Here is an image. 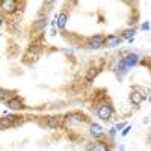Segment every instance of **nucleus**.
<instances>
[{
    "instance_id": "6",
    "label": "nucleus",
    "mask_w": 151,
    "mask_h": 151,
    "mask_svg": "<svg viewBox=\"0 0 151 151\" xmlns=\"http://www.w3.org/2000/svg\"><path fill=\"white\" fill-rule=\"evenodd\" d=\"M104 129H103V125H100L97 122H91L89 124V134L94 137V139H100V137H103L104 136Z\"/></svg>"
},
{
    "instance_id": "14",
    "label": "nucleus",
    "mask_w": 151,
    "mask_h": 151,
    "mask_svg": "<svg viewBox=\"0 0 151 151\" xmlns=\"http://www.w3.org/2000/svg\"><path fill=\"white\" fill-rule=\"evenodd\" d=\"M17 118H18V116H15V115L3 116V118H2V129L5 130V129L8 127V125H12V124H14V122L17 121Z\"/></svg>"
},
{
    "instance_id": "20",
    "label": "nucleus",
    "mask_w": 151,
    "mask_h": 151,
    "mask_svg": "<svg viewBox=\"0 0 151 151\" xmlns=\"http://www.w3.org/2000/svg\"><path fill=\"white\" fill-rule=\"evenodd\" d=\"M115 134H116V130H115V127L109 130V136H110V137H115Z\"/></svg>"
},
{
    "instance_id": "5",
    "label": "nucleus",
    "mask_w": 151,
    "mask_h": 151,
    "mask_svg": "<svg viewBox=\"0 0 151 151\" xmlns=\"http://www.w3.org/2000/svg\"><path fill=\"white\" fill-rule=\"evenodd\" d=\"M122 42V38L121 35H115V33H110L107 36H104V45L109 47V48H116L119 47Z\"/></svg>"
},
{
    "instance_id": "9",
    "label": "nucleus",
    "mask_w": 151,
    "mask_h": 151,
    "mask_svg": "<svg viewBox=\"0 0 151 151\" xmlns=\"http://www.w3.org/2000/svg\"><path fill=\"white\" fill-rule=\"evenodd\" d=\"M88 151H110V145L106 142H95L89 147Z\"/></svg>"
},
{
    "instance_id": "23",
    "label": "nucleus",
    "mask_w": 151,
    "mask_h": 151,
    "mask_svg": "<svg viewBox=\"0 0 151 151\" xmlns=\"http://www.w3.org/2000/svg\"><path fill=\"white\" fill-rule=\"evenodd\" d=\"M148 101L151 103V92H150V95H148Z\"/></svg>"
},
{
    "instance_id": "17",
    "label": "nucleus",
    "mask_w": 151,
    "mask_h": 151,
    "mask_svg": "<svg viewBox=\"0 0 151 151\" xmlns=\"http://www.w3.org/2000/svg\"><path fill=\"white\" fill-rule=\"evenodd\" d=\"M150 21H144L142 24H141V30H144V32H148L150 30Z\"/></svg>"
},
{
    "instance_id": "10",
    "label": "nucleus",
    "mask_w": 151,
    "mask_h": 151,
    "mask_svg": "<svg viewBox=\"0 0 151 151\" xmlns=\"http://www.w3.org/2000/svg\"><path fill=\"white\" fill-rule=\"evenodd\" d=\"M67 121L68 122H74V124H82L85 121V116L82 115V113H68L67 115Z\"/></svg>"
},
{
    "instance_id": "15",
    "label": "nucleus",
    "mask_w": 151,
    "mask_h": 151,
    "mask_svg": "<svg viewBox=\"0 0 151 151\" xmlns=\"http://www.w3.org/2000/svg\"><path fill=\"white\" fill-rule=\"evenodd\" d=\"M48 26V20H47V17L45 18H41V20H38L36 21V24H35V29H40V30H42V29H45Z\"/></svg>"
},
{
    "instance_id": "1",
    "label": "nucleus",
    "mask_w": 151,
    "mask_h": 151,
    "mask_svg": "<svg viewBox=\"0 0 151 151\" xmlns=\"http://www.w3.org/2000/svg\"><path fill=\"white\" fill-rule=\"evenodd\" d=\"M139 60H141V56L137 53H134V52H130V53L125 55L124 58H121L119 62L116 64V67H115V73L118 76V79L121 80L132 68H134L137 64H139Z\"/></svg>"
},
{
    "instance_id": "4",
    "label": "nucleus",
    "mask_w": 151,
    "mask_h": 151,
    "mask_svg": "<svg viewBox=\"0 0 151 151\" xmlns=\"http://www.w3.org/2000/svg\"><path fill=\"white\" fill-rule=\"evenodd\" d=\"M86 45L92 48V50H98L104 47V36L103 35H94V36H89L86 41Z\"/></svg>"
},
{
    "instance_id": "19",
    "label": "nucleus",
    "mask_w": 151,
    "mask_h": 151,
    "mask_svg": "<svg viewBox=\"0 0 151 151\" xmlns=\"http://www.w3.org/2000/svg\"><path fill=\"white\" fill-rule=\"evenodd\" d=\"M130 130H132V125H127V127L121 132V136H127V134L130 133Z\"/></svg>"
},
{
    "instance_id": "16",
    "label": "nucleus",
    "mask_w": 151,
    "mask_h": 151,
    "mask_svg": "<svg viewBox=\"0 0 151 151\" xmlns=\"http://www.w3.org/2000/svg\"><path fill=\"white\" fill-rule=\"evenodd\" d=\"M98 71H100L98 68H91V70H89V73H88V76H86V80H88V82H92V79L98 74Z\"/></svg>"
},
{
    "instance_id": "2",
    "label": "nucleus",
    "mask_w": 151,
    "mask_h": 151,
    "mask_svg": "<svg viewBox=\"0 0 151 151\" xmlns=\"http://www.w3.org/2000/svg\"><path fill=\"white\" fill-rule=\"evenodd\" d=\"M97 116L101 119V121H110L112 115H113V107L109 101H100L97 104Z\"/></svg>"
},
{
    "instance_id": "11",
    "label": "nucleus",
    "mask_w": 151,
    "mask_h": 151,
    "mask_svg": "<svg viewBox=\"0 0 151 151\" xmlns=\"http://www.w3.org/2000/svg\"><path fill=\"white\" fill-rule=\"evenodd\" d=\"M2 9L5 12H14L17 9V2L15 0H5L2 3Z\"/></svg>"
},
{
    "instance_id": "7",
    "label": "nucleus",
    "mask_w": 151,
    "mask_h": 151,
    "mask_svg": "<svg viewBox=\"0 0 151 151\" xmlns=\"http://www.w3.org/2000/svg\"><path fill=\"white\" fill-rule=\"evenodd\" d=\"M6 106L11 109V110H21L24 107L23 104V100L18 97V95H14V97H11L6 100Z\"/></svg>"
},
{
    "instance_id": "8",
    "label": "nucleus",
    "mask_w": 151,
    "mask_h": 151,
    "mask_svg": "<svg viewBox=\"0 0 151 151\" xmlns=\"http://www.w3.org/2000/svg\"><path fill=\"white\" fill-rule=\"evenodd\" d=\"M67 21H68V15L67 12H60V14L56 15L55 21H53V26L58 27V29H64L67 26Z\"/></svg>"
},
{
    "instance_id": "13",
    "label": "nucleus",
    "mask_w": 151,
    "mask_h": 151,
    "mask_svg": "<svg viewBox=\"0 0 151 151\" xmlns=\"http://www.w3.org/2000/svg\"><path fill=\"white\" fill-rule=\"evenodd\" d=\"M134 35H136V29H134V27L124 29V30L121 32V38H122V40H127V41L133 40V38H134Z\"/></svg>"
},
{
    "instance_id": "12",
    "label": "nucleus",
    "mask_w": 151,
    "mask_h": 151,
    "mask_svg": "<svg viewBox=\"0 0 151 151\" xmlns=\"http://www.w3.org/2000/svg\"><path fill=\"white\" fill-rule=\"evenodd\" d=\"M45 125H47L48 129H53V130H56V129H59V127H60V121H59V118L48 116V118H47V121H45Z\"/></svg>"
},
{
    "instance_id": "18",
    "label": "nucleus",
    "mask_w": 151,
    "mask_h": 151,
    "mask_svg": "<svg viewBox=\"0 0 151 151\" xmlns=\"http://www.w3.org/2000/svg\"><path fill=\"white\" fill-rule=\"evenodd\" d=\"M125 127H127V122H119V124H116V125H115V130H116V132H119V130H124Z\"/></svg>"
},
{
    "instance_id": "21",
    "label": "nucleus",
    "mask_w": 151,
    "mask_h": 151,
    "mask_svg": "<svg viewBox=\"0 0 151 151\" xmlns=\"http://www.w3.org/2000/svg\"><path fill=\"white\" fill-rule=\"evenodd\" d=\"M147 142L148 144H151V130L148 132V134H147Z\"/></svg>"
},
{
    "instance_id": "3",
    "label": "nucleus",
    "mask_w": 151,
    "mask_h": 151,
    "mask_svg": "<svg viewBox=\"0 0 151 151\" xmlns=\"http://www.w3.org/2000/svg\"><path fill=\"white\" fill-rule=\"evenodd\" d=\"M129 98H130V103L133 106H139V104H142V101L145 100V91L141 89L139 86H133L132 91H130Z\"/></svg>"
},
{
    "instance_id": "22",
    "label": "nucleus",
    "mask_w": 151,
    "mask_h": 151,
    "mask_svg": "<svg viewBox=\"0 0 151 151\" xmlns=\"http://www.w3.org/2000/svg\"><path fill=\"white\" fill-rule=\"evenodd\" d=\"M118 150H119V151H125V147H124V145H119Z\"/></svg>"
}]
</instances>
